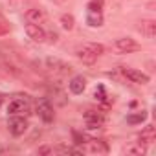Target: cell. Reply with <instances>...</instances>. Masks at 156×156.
Masks as SVG:
<instances>
[{
    "label": "cell",
    "instance_id": "3",
    "mask_svg": "<svg viewBox=\"0 0 156 156\" xmlns=\"http://www.w3.org/2000/svg\"><path fill=\"white\" fill-rule=\"evenodd\" d=\"M46 66L50 68V72H53L55 75H68L72 72V66L66 64L64 61L57 59V57H48L46 59Z\"/></svg>",
    "mask_w": 156,
    "mask_h": 156
},
{
    "label": "cell",
    "instance_id": "19",
    "mask_svg": "<svg viewBox=\"0 0 156 156\" xmlns=\"http://www.w3.org/2000/svg\"><path fill=\"white\" fill-rule=\"evenodd\" d=\"M57 152H62V154H81V151H77V149H72V147H57L55 149Z\"/></svg>",
    "mask_w": 156,
    "mask_h": 156
},
{
    "label": "cell",
    "instance_id": "26",
    "mask_svg": "<svg viewBox=\"0 0 156 156\" xmlns=\"http://www.w3.org/2000/svg\"><path fill=\"white\" fill-rule=\"evenodd\" d=\"M0 103H2V101H0Z\"/></svg>",
    "mask_w": 156,
    "mask_h": 156
},
{
    "label": "cell",
    "instance_id": "10",
    "mask_svg": "<svg viewBox=\"0 0 156 156\" xmlns=\"http://www.w3.org/2000/svg\"><path fill=\"white\" fill-rule=\"evenodd\" d=\"M26 20L30 24H42L46 20V13L41 8H31V9L26 11Z\"/></svg>",
    "mask_w": 156,
    "mask_h": 156
},
{
    "label": "cell",
    "instance_id": "7",
    "mask_svg": "<svg viewBox=\"0 0 156 156\" xmlns=\"http://www.w3.org/2000/svg\"><path fill=\"white\" fill-rule=\"evenodd\" d=\"M8 112L11 116H22V114H28L30 112V103L28 99H15L8 105Z\"/></svg>",
    "mask_w": 156,
    "mask_h": 156
},
{
    "label": "cell",
    "instance_id": "15",
    "mask_svg": "<svg viewBox=\"0 0 156 156\" xmlns=\"http://www.w3.org/2000/svg\"><path fill=\"white\" fill-rule=\"evenodd\" d=\"M147 119V112L141 110V112H136V114H129L127 116V123L130 125H138V123H143Z\"/></svg>",
    "mask_w": 156,
    "mask_h": 156
},
{
    "label": "cell",
    "instance_id": "4",
    "mask_svg": "<svg viewBox=\"0 0 156 156\" xmlns=\"http://www.w3.org/2000/svg\"><path fill=\"white\" fill-rule=\"evenodd\" d=\"M123 75L130 83H136V85H147L149 83V75L143 73L141 70H136V68H121Z\"/></svg>",
    "mask_w": 156,
    "mask_h": 156
},
{
    "label": "cell",
    "instance_id": "27",
    "mask_svg": "<svg viewBox=\"0 0 156 156\" xmlns=\"http://www.w3.org/2000/svg\"><path fill=\"white\" fill-rule=\"evenodd\" d=\"M57 2H59V0H57Z\"/></svg>",
    "mask_w": 156,
    "mask_h": 156
},
{
    "label": "cell",
    "instance_id": "6",
    "mask_svg": "<svg viewBox=\"0 0 156 156\" xmlns=\"http://www.w3.org/2000/svg\"><path fill=\"white\" fill-rule=\"evenodd\" d=\"M8 129H9V132L13 136H22L26 132V129H28V121L22 116H13L9 119V123H8Z\"/></svg>",
    "mask_w": 156,
    "mask_h": 156
},
{
    "label": "cell",
    "instance_id": "18",
    "mask_svg": "<svg viewBox=\"0 0 156 156\" xmlns=\"http://www.w3.org/2000/svg\"><path fill=\"white\" fill-rule=\"evenodd\" d=\"M8 33H9V24H8V20L2 15H0V37H4Z\"/></svg>",
    "mask_w": 156,
    "mask_h": 156
},
{
    "label": "cell",
    "instance_id": "24",
    "mask_svg": "<svg viewBox=\"0 0 156 156\" xmlns=\"http://www.w3.org/2000/svg\"><path fill=\"white\" fill-rule=\"evenodd\" d=\"M51 152H53L51 147H39V151H37V154H51Z\"/></svg>",
    "mask_w": 156,
    "mask_h": 156
},
{
    "label": "cell",
    "instance_id": "20",
    "mask_svg": "<svg viewBox=\"0 0 156 156\" xmlns=\"http://www.w3.org/2000/svg\"><path fill=\"white\" fill-rule=\"evenodd\" d=\"M94 98H96V99H99V101H107L105 88H103V87H98V88H96V94H94Z\"/></svg>",
    "mask_w": 156,
    "mask_h": 156
},
{
    "label": "cell",
    "instance_id": "23",
    "mask_svg": "<svg viewBox=\"0 0 156 156\" xmlns=\"http://www.w3.org/2000/svg\"><path fill=\"white\" fill-rule=\"evenodd\" d=\"M87 9H90V11H101V2H98V0H92Z\"/></svg>",
    "mask_w": 156,
    "mask_h": 156
},
{
    "label": "cell",
    "instance_id": "14",
    "mask_svg": "<svg viewBox=\"0 0 156 156\" xmlns=\"http://www.w3.org/2000/svg\"><path fill=\"white\" fill-rule=\"evenodd\" d=\"M87 24H88L90 28H99V26H103V13H101V11H90V9H88V13H87Z\"/></svg>",
    "mask_w": 156,
    "mask_h": 156
},
{
    "label": "cell",
    "instance_id": "9",
    "mask_svg": "<svg viewBox=\"0 0 156 156\" xmlns=\"http://www.w3.org/2000/svg\"><path fill=\"white\" fill-rule=\"evenodd\" d=\"M85 121H87V127L88 129H99L103 125L105 118H103V114H99L96 110H87L85 112Z\"/></svg>",
    "mask_w": 156,
    "mask_h": 156
},
{
    "label": "cell",
    "instance_id": "25",
    "mask_svg": "<svg viewBox=\"0 0 156 156\" xmlns=\"http://www.w3.org/2000/svg\"><path fill=\"white\" fill-rule=\"evenodd\" d=\"M46 37H48V41H50V42H57V39H59V35H57L55 31H50V33H46Z\"/></svg>",
    "mask_w": 156,
    "mask_h": 156
},
{
    "label": "cell",
    "instance_id": "17",
    "mask_svg": "<svg viewBox=\"0 0 156 156\" xmlns=\"http://www.w3.org/2000/svg\"><path fill=\"white\" fill-rule=\"evenodd\" d=\"M73 24H75V20H73V17H72L70 13L61 15V26H62L66 31H72V30H73Z\"/></svg>",
    "mask_w": 156,
    "mask_h": 156
},
{
    "label": "cell",
    "instance_id": "2",
    "mask_svg": "<svg viewBox=\"0 0 156 156\" xmlns=\"http://www.w3.org/2000/svg\"><path fill=\"white\" fill-rule=\"evenodd\" d=\"M37 114H39V118H41L44 123H51V121H53L55 112H53V107H51L50 99H46V98L39 99V103H37Z\"/></svg>",
    "mask_w": 156,
    "mask_h": 156
},
{
    "label": "cell",
    "instance_id": "8",
    "mask_svg": "<svg viewBox=\"0 0 156 156\" xmlns=\"http://www.w3.org/2000/svg\"><path fill=\"white\" fill-rule=\"evenodd\" d=\"M26 35L31 39V41H35V42H42V41H46V31L41 28V24H26Z\"/></svg>",
    "mask_w": 156,
    "mask_h": 156
},
{
    "label": "cell",
    "instance_id": "1",
    "mask_svg": "<svg viewBox=\"0 0 156 156\" xmlns=\"http://www.w3.org/2000/svg\"><path fill=\"white\" fill-rule=\"evenodd\" d=\"M103 53H105V48L101 44H96V42H87L83 46L75 48L77 59H79L81 62H85V64H94L98 61V57L103 55Z\"/></svg>",
    "mask_w": 156,
    "mask_h": 156
},
{
    "label": "cell",
    "instance_id": "5",
    "mask_svg": "<svg viewBox=\"0 0 156 156\" xmlns=\"http://www.w3.org/2000/svg\"><path fill=\"white\" fill-rule=\"evenodd\" d=\"M116 48H118V51H121V53H134V51H140V50H141V46H140L134 39H130V37H121V39H118V41H116Z\"/></svg>",
    "mask_w": 156,
    "mask_h": 156
},
{
    "label": "cell",
    "instance_id": "13",
    "mask_svg": "<svg viewBox=\"0 0 156 156\" xmlns=\"http://www.w3.org/2000/svg\"><path fill=\"white\" fill-rule=\"evenodd\" d=\"M138 140H140L141 145H149V143H152V141L156 140V129H154L152 125L145 127V129L141 130V134L138 136Z\"/></svg>",
    "mask_w": 156,
    "mask_h": 156
},
{
    "label": "cell",
    "instance_id": "16",
    "mask_svg": "<svg viewBox=\"0 0 156 156\" xmlns=\"http://www.w3.org/2000/svg\"><path fill=\"white\" fill-rule=\"evenodd\" d=\"M90 151L92 152H107L108 151V145L101 140H90Z\"/></svg>",
    "mask_w": 156,
    "mask_h": 156
},
{
    "label": "cell",
    "instance_id": "12",
    "mask_svg": "<svg viewBox=\"0 0 156 156\" xmlns=\"http://www.w3.org/2000/svg\"><path fill=\"white\" fill-rule=\"evenodd\" d=\"M138 30H140L147 39H154V35H156V22H154V20H141L140 26H138Z\"/></svg>",
    "mask_w": 156,
    "mask_h": 156
},
{
    "label": "cell",
    "instance_id": "22",
    "mask_svg": "<svg viewBox=\"0 0 156 156\" xmlns=\"http://www.w3.org/2000/svg\"><path fill=\"white\" fill-rule=\"evenodd\" d=\"M72 136H73V140H75V143H77V145H83V143H85V136H83V134H79L77 130H73V132H72Z\"/></svg>",
    "mask_w": 156,
    "mask_h": 156
},
{
    "label": "cell",
    "instance_id": "11",
    "mask_svg": "<svg viewBox=\"0 0 156 156\" xmlns=\"http://www.w3.org/2000/svg\"><path fill=\"white\" fill-rule=\"evenodd\" d=\"M68 87H70L72 94H83L85 88H87V79L83 75H75V77H72V81L68 83Z\"/></svg>",
    "mask_w": 156,
    "mask_h": 156
},
{
    "label": "cell",
    "instance_id": "21",
    "mask_svg": "<svg viewBox=\"0 0 156 156\" xmlns=\"http://www.w3.org/2000/svg\"><path fill=\"white\" fill-rule=\"evenodd\" d=\"M145 151H147V149H145V147H143L141 143H138L136 147H130V149H129L127 152H130V154H145Z\"/></svg>",
    "mask_w": 156,
    "mask_h": 156
}]
</instances>
